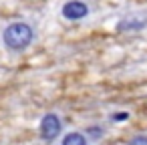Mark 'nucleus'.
<instances>
[{
  "instance_id": "7ed1b4c3",
  "label": "nucleus",
  "mask_w": 147,
  "mask_h": 145,
  "mask_svg": "<svg viewBox=\"0 0 147 145\" xmlns=\"http://www.w3.org/2000/svg\"><path fill=\"white\" fill-rule=\"evenodd\" d=\"M91 12L89 4L85 0H67V2L61 6V16L69 22H77V20H83L87 18Z\"/></svg>"
},
{
  "instance_id": "39448f33",
  "label": "nucleus",
  "mask_w": 147,
  "mask_h": 145,
  "mask_svg": "<svg viewBox=\"0 0 147 145\" xmlns=\"http://www.w3.org/2000/svg\"><path fill=\"white\" fill-rule=\"evenodd\" d=\"M89 143L91 141L85 135V131H69L61 141V145H89Z\"/></svg>"
},
{
  "instance_id": "6e6552de",
  "label": "nucleus",
  "mask_w": 147,
  "mask_h": 145,
  "mask_svg": "<svg viewBox=\"0 0 147 145\" xmlns=\"http://www.w3.org/2000/svg\"><path fill=\"white\" fill-rule=\"evenodd\" d=\"M127 145H147V133H137V135H133V137L127 141Z\"/></svg>"
},
{
  "instance_id": "423d86ee",
  "label": "nucleus",
  "mask_w": 147,
  "mask_h": 145,
  "mask_svg": "<svg viewBox=\"0 0 147 145\" xmlns=\"http://www.w3.org/2000/svg\"><path fill=\"white\" fill-rule=\"evenodd\" d=\"M85 135L89 137V141H101L103 137H105V129L101 127V125H89L87 129H85Z\"/></svg>"
},
{
  "instance_id": "f03ea898",
  "label": "nucleus",
  "mask_w": 147,
  "mask_h": 145,
  "mask_svg": "<svg viewBox=\"0 0 147 145\" xmlns=\"http://www.w3.org/2000/svg\"><path fill=\"white\" fill-rule=\"evenodd\" d=\"M61 131H63V119L59 117V113L42 115V119L38 123V135H40L42 141H47V143L55 141L61 135Z\"/></svg>"
},
{
  "instance_id": "f257e3e1",
  "label": "nucleus",
  "mask_w": 147,
  "mask_h": 145,
  "mask_svg": "<svg viewBox=\"0 0 147 145\" xmlns=\"http://www.w3.org/2000/svg\"><path fill=\"white\" fill-rule=\"evenodd\" d=\"M34 38H36L34 26L24 20H14V22L6 24L2 28V34H0L4 49L10 53H24L26 49H30Z\"/></svg>"
},
{
  "instance_id": "0eeeda50",
  "label": "nucleus",
  "mask_w": 147,
  "mask_h": 145,
  "mask_svg": "<svg viewBox=\"0 0 147 145\" xmlns=\"http://www.w3.org/2000/svg\"><path fill=\"white\" fill-rule=\"evenodd\" d=\"M109 119H111L113 123H125V121H129V119H131V113H129V111H125V109H121V111H113Z\"/></svg>"
},
{
  "instance_id": "20e7f679",
  "label": "nucleus",
  "mask_w": 147,
  "mask_h": 145,
  "mask_svg": "<svg viewBox=\"0 0 147 145\" xmlns=\"http://www.w3.org/2000/svg\"><path fill=\"white\" fill-rule=\"evenodd\" d=\"M145 26H147L145 14H129V16H123L115 28L117 32H137V30H143Z\"/></svg>"
}]
</instances>
